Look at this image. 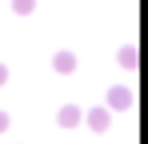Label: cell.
Here are the masks:
<instances>
[{
  "label": "cell",
  "mask_w": 148,
  "mask_h": 144,
  "mask_svg": "<svg viewBox=\"0 0 148 144\" xmlns=\"http://www.w3.org/2000/svg\"><path fill=\"white\" fill-rule=\"evenodd\" d=\"M4 80H8V68H4V64H0V84H4Z\"/></svg>",
  "instance_id": "ba28073f"
},
{
  "label": "cell",
  "mask_w": 148,
  "mask_h": 144,
  "mask_svg": "<svg viewBox=\"0 0 148 144\" xmlns=\"http://www.w3.org/2000/svg\"><path fill=\"white\" fill-rule=\"evenodd\" d=\"M52 64H56V72H72V68H76V56H72V52H60Z\"/></svg>",
  "instance_id": "277c9868"
},
{
  "label": "cell",
  "mask_w": 148,
  "mask_h": 144,
  "mask_svg": "<svg viewBox=\"0 0 148 144\" xmlns=\"http://www.w3.org/2000/svg\"><path fill=\"white\" fill-rule=\"evenodd\" d=\"M72 124H80V108L76 104H64L60 108V128H72Z\"/></svg>",
  "instance_id": "6da1fadb"
},
{
  "label": "cell",
  "mask_w": 148,
  "mask_h": 144,
  "mask_svg": "<svg viewBox=\"0 0 148 144\" xmlns=\"http://www.w3.org/2000/svg\"><path fill=\"white\" fill-rule=\"evenodd\" d=\"M108 108H92V116H88V124H92V128H96V132H104V128H108Z\"/></svg>",
  "instance_id": "3957f363"
},
{
  "label": "cell",
  "mask_w": 148,
  "mask_h": 144,
  "mask_svg": "<svg viewBox=\"0 0 148 144\" xmlns=\"http://www.w3.org/2000/svg\"><path fill=\"white\" fill-rule=\"evenodd\" d=\"M120 64H124V68H136V48H124V52H120Z\"/></svg>",
  "instance_id": "5b68a950"
},
{
  "label": "cell",
  "mask_w": 148,
  "mask_h": 144,
  "mask_svg": "<svg viewBox=\"0 0 148 144\" xmlns=\"http://www.w3.org/2000/svg\"><path fill=\"white\" fill-rule=\"evenodd\" d=\"M108 104H112V108H128V104H132V92H128V88H112V92H108Z\"/></svg>",
  "instance_id": "7a4b0ae2"
},
{
  "label": "cell",
  "mask_w": 148,
  "mask_h": 144,
  "mask_svg": "<svg viewBox=\"0 0 148 144\" xmlns=\"http://www.w3.org/2000/svg\"><path fill=\"white\" fill-rule=\"evenodd\" d=\"M12 8H16V12H32V8H36V0H12Z\"/></svg>",
  "instance_id": "8992f818"
},
{
  "label": "cell",
  "mask_w": 148,
  "mask_h": 144,
  "mask_svg": "<svg viewBox=\"0 0 148 144\" xmlns=\"http://www.w3.org/2000/svg\"><path fill=\"white\" fill-rule=\"evenodd\" d=\"M4 128H8V116H4V112H0V132H4Z\"/></svg>",
  "instance_id": "52a82bcc"
}]
</instances>
